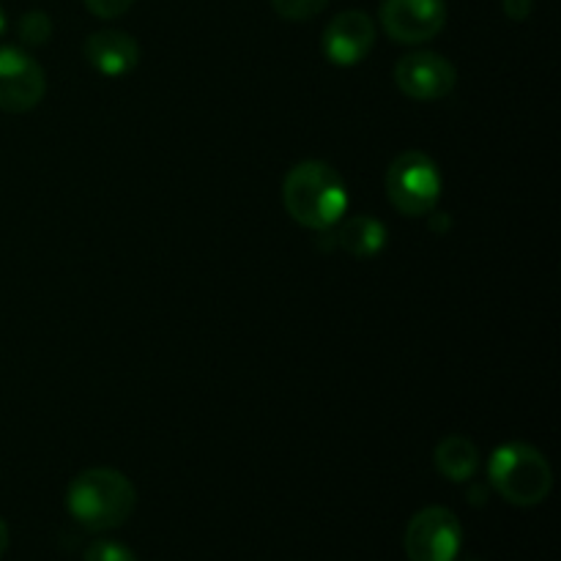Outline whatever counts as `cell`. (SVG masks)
I'll list each match as a JSON object with an SVG mask.
<instances>
[{
    "label": "cell",
    "mask_w": 561,
    "mask_h": 561,
    "mask_svg": "<svg viewBox=\"0 0 561 561\" xmlns=\"http://www.w3.org/2000/svg\"><path fill=\"white\" fill-rule=\"evenodd\" d=\"M283 203L294 222L310 230H327L343 219L348 208V186L332 164L307 159L285 175Z\"/></svg>",
    "instance_id": "6da1fadb"
},
{
    "label": "cell",
    "mask_w": 561,
    "mask_h": 561,
    "mask_svg": "<svg viewBox=\"0 0 561 561\" xmlns=\"http://www.w3.org/2000/svg\"><path fill=\"white\" fill-rule=\"evenodd\" d=\"M137 493L129 477L96 466L71 480L66 491V510L85 531H113L135 513Z\"/></svg>",
    "instance_id": "7a4b0ae2"
},
{
    "label": "cell",
    "mask_w": 561,
    "mask_h": 561,
    "mask_svg": "<svg viewBox=\"0 0 561 561\" xmlns=\"http://www.w3.org/2000/svg\"><path fill=\"white\" fill-rule=\"evenodd\" d=\"M488 477L499 496L515 507H537L553 488V471L546 455L524 442L502 444L488 460Z\"/></svg>",
    "instance_id": "3957f363"
},
{
    "label": "cell",
    "mask_w": 561,
    "mask_h": 561,
    "mask_svg": "<svg viewBox=\"0 0 561 561\" xmlns=\"http://www.w3.org/2000/svg\"><path fill=\"white\" fill-rule=\"evenodd\" d=\"M387 197L405 217H425L433 214L442 197V173L438 164L422 151H403L392 159L383 175Z\"/></svg>",
    "instance_id": "277c9868"
},
{
    "label": "cell",
    "mask_w": 561,
    "mask_h": 561,
    "mask_svg": "<svg viewBox=\"0 0 561 561\" xmlns=\"http://www.w3.org/2000/svg\"><path fill=\"white\" fill-rule=\"evenodd\" d=\"M463 546V529L453 510L425 507L409 520L403 548L409 561H455Z\"/></svg>",
    "instance_id": "5b68a950"
},
{
    "label": "cell",
    "mask_w": 561,
    "mask_h": 561,
    "mask_svg": "<svg viewBox=\"0 0 561 561\" xmlns=\"http://www.w3.org/2000/svg\"><path fill=\"white\" fill-rule=\"evenodd\" d=\"M381 27L400 44H422L436 38L447 25L444 0H383Z\"/></svg>",
    "instance_id": "8992f818"
},
{
    "label": "cell",
    "mask_w": 561,
    "mask_h": 561,
    "mask_svg": "<svg viewBox=\"0 0 561 561\" xmlns=\"http://www.w3.org/2000/svg\"><path fill=\"white\" fill-rule=\"evenodd\" d=\"M394 82L409 99L433 102V99H444L447 93H453L455 82H458V71L444 55L420 49V53H409L398 60Z\"/></svg>",
    "instance_id": "52a82bcc"
},
{
    "label": "cell",
    "mask_w": 561,
    "mask_h": 561,
    "mask_svg": "<svg viewBox=\"0 0 561 561\" xmlns=\"http://www.w3.org/2000/svg\"><path fill=\"white\" fill-rule=\"evenodd\" d=\"M47 91L44 69L16 47H0V110L27 113Z\"/></svg>",
    "instance_id": "ba28073f"
},
{
    "label": "cell",
    "mask_w": 561,
    "mask_h": 561,
    "mask_svg": "<svg viewBox=\"0 0 561 561\" xmlns=\"http://www.w3.org/2000/svg\"><path fill=\"white\" fill-rule=\"evenodd\" d=\"M376 44V25L365 11H343L327 25L321 38L323 55L334 66H356Z\"/></svg>",
    "instance_id": "9c48e42d"
},
{
    "label": "cell",
    "mask_w": 561,
    "mask_h": 561,
    "mask_svg": "<svg viewBox=\"0 0 561 561\" xmlns=\"http://www.w3.org/2000/svg\"><path fill=\"white\" fill-rule=\"evenodd\" d=\"M85 58L99 75H129V71L137 69V64H140V44H137L135 36H129V33L107 27V31H96L88 36Z\"/></svg>",
    "instance_id": "30bf717a"
},
{
    "label": "cell",
    "mask_w": 561,
    "mask_h": 561,
    "mask_svg": "<svg viewBox=\"0 0 561 561\" xmlns=\"http://www.w3.org/2000/svg\"><path fill=\"white\" fill-rule=\"evenodd\" d=\"M477 460V444L466 436H447L433 453V463H436L438 474L449 482H466L474 477Z\"/></svg>",
    "instance_id": "8fae6325"
},
{
    "label": "cell",
    "mask_w": 561,
    "mask_h": 561,
    "mask_svg": "<svg viewBox=\"0 0 561 561\" xmlns=\"http://www.w3.org/2000/svg\"><path fill=\"white\" fill-rule=\"evenodd\" d=\"M387 228L373 217H351L340 228L337 241L348 255L373 257L387 247Z\"/></svg>",
    "instance_id": "7c38bea8"
},
{
    "label": "cell",
    "mask_w": 561,
    "mask_h": 561,
    "mask_svg": "<svg viewBox=\"0 0 561 561\" xmlns=\"http://www.w3.org/2000/svg\"><path fill=\"white\" fill-rule=\"evenodd\" d=\"M16 33L25 44L38 47V44H47L49 36H53V20L44 11H27L20 25H16Z\"/></svg>",
    "instance_id": "4fadbf2b"
},
{
    "label": "cell",
    "mask_w": 561,
    "mask_h": 561,
    "mask_svg": "<svg viewBox=\"0 0 561 561\" xmlns=\"http://www.w3.org/2000/svg\"><path fill=\"white\" fill-rule=\"evenodd\" d=\"M329 5V0H272V9L277 11L283 20L305 22L321 14Z\"/></svg>",
    "instance_id": "5bb4252c"
},
{
    "label": "cell",
    "mask_w": 561,
    "mask_h": 561,
    "mask_svg": "<svg viewBox=\"0 0 561 561\" xmlns=\"http://www.w3.org/2000/svg\"><path fill=\"white\" fill-rule=\"evenodd\" d=\"M82 561H137L131 548H126L124 542L115 540H99L93 546H88Z\"/></svg>",
    "instance_id": "9a60e30c"
},
{
    "label": "cell",
    "mask_w": 561,
    "mask_h": 561,
    "mask_svg": "<svg viewBox=\"0 0 561 561\" xmlns=\"http://www.w3.org/2000/svg\"><path fill=\"white\" fill-rule=\"evenodd\" d=\"M135 0H85L88 11L93 16H102V20H115V16L126 14L131 9Z\"/></svg>",
    "instance_id": "2e32d148"
},
{
    "label": "cell",
    "mask_w": 561,
    "mask_h": 561,
    "mask_svg": "<svg viewBox=\"0 0 561 561\" xmlns=\"http://www.w3.org/2000/svg\"><path fill=\"white\" fill-rule=\"evenodd\" d=\"M504 11L513 20H526L531 14V0H504Z\"/></svg>",
    "instance_id": "e0dca14e"
},
{
    "label": "cell",
    "mask_w": 561,
    "mask_h": 561,
    "mask_svg": "<svg viewBox=\"0 0 561 561\" xmlns=\"http://www.w3.org/2000/svg\"><path fill=\"white\" fill-rule=\"evenodd\" d=\"M9 551V526H5V520L0 518V557Z\"/></svg>",
    "instance_id": "ac0fdd59"
},
{
    "label": "cell",
    "mask_w": 561,
    "mask_h": 561,
    "mask_svg": "<svg viewBox=\"0 0 561 561\" xmlns=\"http://www.w3.org/2000/svg\"><path fill=\"white\" fill-rule=\"evenodd\" d=\"M5 31V14H3V9H0V33Z\"/></svg>",
    "instance_id": "d6986e66"
}]
</instances>
